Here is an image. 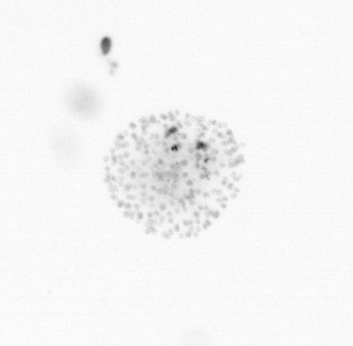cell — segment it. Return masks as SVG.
<instances>
[{
	"label": "cell",
	"mask_w": 353,
	"mask_h": 346,
	"mask_svg": "<svg viewBox=\"0 0 353 346\" xmlns=\"http://www.w3.org/2000/svg\"><path fill=\"white\" fill-rule=\"evenodd\" d=\"M178 116L152 117L132 126L119 137L110 161L118 175H111L115 193L122 189L123 205L132 220L144 207L148 234H157L165 222L176 225L175 216L190 214L196 232L212 225L230 199L224 188L236 193L234 172L241 163L232 134L216 123ZM122 207V208H123ZM143 218V220H144Z\"/></svg>",
	"instance_id": "6da1fadb"
}]
</instances>
